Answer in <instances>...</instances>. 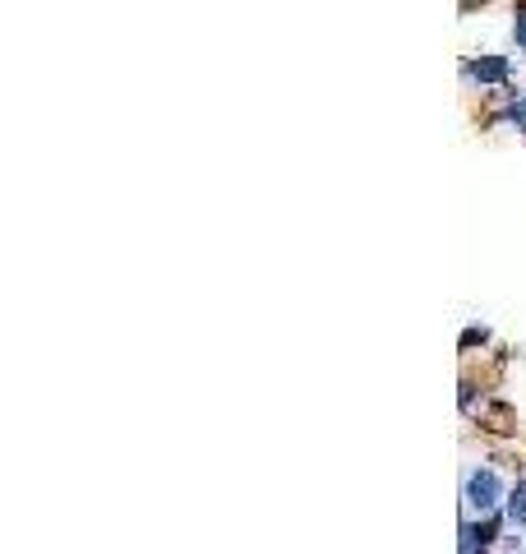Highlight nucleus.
<instances>
[{"label":"nucleus","mask_w":526,"mask_h":554,"mask_svg":"<svg viewBox=\"0 0 526 554\" xmlns=\"http://www.w3.org/2000/svg\"><path fill=\"white\" fill-rule=\"evenodd\" d=\"M508 554H522V550H508Z\"/></svg>","instance_id":"nucleus-6"},{"label":"nucleus","mask_w":526,"mask_h":554,"mask_svg":"<svg viewBox=\"0 0 526 554\" xmlns=\"http://www.w3.org/2000/svg\"><path fill=\"white\" fill-rule=\"evenodd\" d=\"M503 499H508V485H503L499 467L494 462H476V467L462 476V504H467V518H490L503 513Z\"/></svg>","instance_id":"nucleus-1"},{"label":"nucleus","mask_w":526,"mask_h":554,"mask_svg":"<svg viewBox=\"0 0 526 554\" xmlns=\"http://www.w3.org/2000/svg\"><path fill=\"white\" fill-rule=\"evenodd\" d=\"M467 84H503L508 79V56H485V61H467L462 65Z\"/></svg>","instance_id":"nucleus-2"},{"label":"nucleus","mask_w":526,"mask_h":554,"mask_svg":"<svg viewBox=\"0 0 526 554\" xmlns=\"http://www.w3.org/2000/svg\"><path fill=\"white\" fill-rule=\"evenodd\" d=\"M503 518H508V527H526V481L508 485V499H503Z\"/></svg>","instance_id":"nucleus-3"},{"label":"nucleus","mask_w":526,"mask_h":554,"mask_svg":"<svg viewBox=\"0 0 526 554\" xmlns=\"http://www.w3.org/2000/svg\"><path fill=\"white\" fill-rule=\"evenodd\" d=\"M513 37H517V42H522V51H526V14H522V19H517V24H513Z\"/></svg>","instance_id":"nucleus-5"},{"label":"nucleus","mask_w":526,"mask_h":554,"mask_svg":"<svg viewBox=\"0 0 526 554\" xmlns=\"http://www.w3.org/2000/svg\"><path fill=\"white\" fill-rule=\"evenodd\" d=\"M485 338H490L485 328H467V333H462V347H476V342H485Z\"/></svg>","instance_id":"nucleus-4"}]
</instances>
